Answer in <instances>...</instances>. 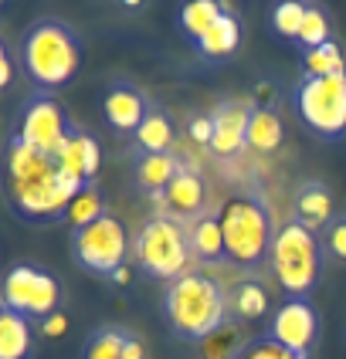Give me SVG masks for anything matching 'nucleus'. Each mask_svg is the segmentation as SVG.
Wrapping results in <instances>:
<instances>
[{
  "mask_svg": "<svg viewBox=\"0 0 346 359\" xmlns=\"http://www.w3.org/2000/svg\"><path fill=\"white\" fill-rule=\"evenodd\" d=\"M85 48L79 31L61 18H38L31 20L18 38V65L20 75L34 92L55 95L79 75Z\"/></svg>",
  "mask_w": 346,
  "mask_h": 359,
  "instance_id": "obj_1",
  "label": "nucleus"
},
{
  "mask_svg": "<svg viewBox=\"0 0 346 359\" xmlns=\"http://www.w3.org/2000/svg\"><path fill=\"white\" fill-rule=\"evenodd\" d=\"M227 288L204 271H187L163 292V322L173 339L204 346L227 325Z\"/></svg>",
  "mask_w": 346,
  "mask_h": 359,
  "instance_id": "obj_2",
  "label": "nucleus"
},
{
  "mask_svg": "<svg viewBox=\"0 0 346 359\" xmlns=\"http://www.w3.org/2000/svg\"><path fill=\"white\" fill-rule=\"evenodd\" d=\"M214 214L224 234V264L244 271L248 278L258 275L272 258V244L279 234L268 200L258 194H234L224 197Z\"/></svg>",
  "mask_w": 346,
  "mask_h": 359,
  "instance_id": "obj_3",
  "label": "nucleus"
},
{
  "mask_svg": "<svg viewBox=\"0 0 346 359\" xmlns=\"http://www.w3.org/2000/svg\"><path fill=\"white\" fill-rule=\"evenodd\" d=\"M323 261L326 255L319 234H312L309 227H302L292 217L279 224L268 264L275 271V281L285 292V299H312V292L323 281Z\"/></svg>",
  "mask_w": 346,
  "mask_h": 359,
  "instance_id": "obj_4",
  "label": "nucleus"
},
{
  "mask_svg": "<svg viewBox=\"0 0 346 359\" xmlns=\"http://www.w3.org/2000/svg\"><path fill=\"white\" fill-rule=\"evenodd\" d=\"M190 241H187V224L173 220L170 214H153L133 238V264L146 278L153 281H177L190 271Z\"/></svg>",
  "mask_w": 346,
  "mask_h": 359,
  "instance_id": "obj_5",
  "label": "nucleus"
},
{
  "mask_svg": "<svg viewBox=\"0 0 346 359\" xmlns=\"http://www.w3.org/2000/svg\"><path fill=\"white\" fill-rule=\"evenodd\" d=\"M292 109L312 136L340 140L346 133V72L329 79L299 75L292 88Z\"/></svg>",
  "mask_w": 346,
  "mask_h": 359,
  "instance_id": "obj_6",
  "label": "nucleus"
},
{
  "mask_svg": "<svg viewBox=\"0 0 346 359\" xmlns=\"http://www.w3.org/2000/svg\"><path fill=\"white\" fill-rule=\"evenodd\" d=\"M72 129H75V119L68 116V109L58 102V95L31 92L18 105V112L11 119L7 140L24 142L27 149H34L41 156H55Z\"/></svg>",
  "mask_w": 346,
  "mask_h": 359,
  "instance_id": "obj_7",
  "label": "nucleus"
},
{
  "mask_svg": "<svg viewBox=\"0 0 346 359\" xmlns=\"http://www.w3.org/2000/svg\"><path fill=\"white\" fill-rule=\"evenodd\" d=\"M68 251L72 261L79 264L81 271L95 275V278H112L122 264H129V234L122 227L119 217L105 214L88 227H79L68 234Z\"/></svg>",
  "mask_w": 346,
  "mask_h": 359,
  "instance_id": "obj_8",
  "label": "nucleus"
},
{
  "mask_svg": "<svg viewBox=\"0 0 346 359\" xmlns=\"http://www.w3.org/2000/svg\"><path fill=\"white\" fill-rule=\"evenodd\" d=\"M0 305L27 316L31 322H44L48 316L61 312V281L34 261H14L4 271Z\"/></svg>",
  "mask_w": 346,
  "mask_h": 359,
  "instance_id": "obj_9",
  "label": "nucleus"
},
{
  "mask_svg": "<svg viewBox=\"0 0 346 359\" xmlns=\"http://www.w3.org/2000/svg\"><path fill=\"white\" fill-rule=\"evenodd\" d=\"M85 187H79L68 173H61L58 163L51 170H44L41 177L27 180V183H18V187H7L11 194V210L18 214L20 220L27 224H61L65 220V210L75 194H81Z\"/></svg>",
  "mask_w": 346,
  "mask_h": 359,
  "instance_id": "obj_10",
  "label": "nucleus"
},
{
  "mask_svg": "<svg viewBox=\"0 0 346 359\" xmlns=\"http://www.w3.org/2000/svg\"><path fill=\"white\" fill-rule=\"evenodd\" d=\"M319 332H323V319H319L312 299H285L282 305H275V312L268 316V329H265V336H272L299 356L316 353Z\"/></svg>",
  "mask_w": 346,
  "mask_h": 359,
  "instance_id": "obj_11",
  "label": "nucleus"
},
{
  "mask_svg": "<svg viewBox=\"0 0 346 359\" xmlns=\"http://www.w3.org/2000/svg\"><path fill=\"white\" fill-rule=\"evenodd\" d=\"M149 105H153V99L142 92L140 85H133L129 79H116L109 81V88L102 92V119L116 136L133 140V133L142 126Z\"/></svg>",
  "mask_w": 346,
  "mask_h": 359,
  "instance_id": "obj_12",
  "label": "nucleus"
},
{
  "mask_svg": "<svg viewBox=\"0 0 346 359\" xmlns=\"http://www.w3.org/2000/svg\"><path fill=\"white\" fill-rule=\"evenodd\" d=\"M255 112V102L248 99H227L218 109H211L214 116V140H211V153L221 160H234L248 149V122Z\"/></svg>",
  "mask_w": 346,
  "mask_h": 359,
  "instance_id": "obj_13",
  "label": "nucleus"
},
{
  "mask_svg": "<svg viewBox=\"0 0 346 359\" xmlns=\"http://www.w3.org/2000/svg\"><path fill=\"white\" fill-rule=\"evenodd\" d=\"M79 359H149L140 332L119 322H102L81 339Z\"/></svg>",
  "mask_w": 346,
  "mask_h": 359,
  "instance_id": "obj_14",
  "label": "nucleus"
},
{
  "mask_svg": "<svg viewBox=\"0 0 346 359\" xmlns=\"http://www.w3.org/2000/svg\"><path fill=\"white\" fill-rule=\"evenodd\" d=\"M58 163L61 173L75 180L79 187H92L95 177H99V166H102V149H99V140L75 122V129L68 133V140L61 142V149L51 156Z\"/></svg>",
  "mask_w": 346,
  "mask_h": 359,
  "instance_id": "obj_15",
  "label": "nucleus"
},
{
  "mask_svg": "<svg viewBox=\"0 0 346 359\" xmlns=\"http://www.w3.org/2000/svg\"><path fill=\"white\" fill-rule=\"evenodd\" d=\"M207 183L194 166H183L177 180L170 183V190L160 200V214H170L180 224H194L197 217H204L207 210Z\"/></svg>",
  "mask_w": 346,
  "mask_h": 359,
  "instance_id": "obj_16",
  "label": "nucleus"
},
{
  "mask_svg": "<svg viewBox=\"0 0 346 359\" xmlns=\"http://www.w3.org/2000/svg\"><path fill=\"white\" fill-rule=\"evenodd\" d=\"M173 142H177V119L163 109L160 102H153L142 126L129 140V156L142 160V156H157V153H173Z\"/></svg>",
  "mask_w": 346,
  "mask_h": 359,
  "instance_id": "obj_17",
  "label": "nucleus"
},
{
  "mask_svg": "<svg viewBox=\"0 0 346 359\" xmlns=\"http://www.w3.org/2000/svg\"><path fill=\"white\" fill-rule=\"evenodd\" d=\"M333 217V190L323 180H302L292 190V220H299L312 234H323V227Z\"/></svg>",
  "mask_w": 346,
  "mask_h": 359,
  "instance_id": "obj_18",
  "label": "nucleus"
},
{
  "mask_svg": "<svg viewBox=\"0 0 346 359\" xmlns=\"http://www.w3.org/2000/svg\"><path fill=\"white\" fill-rule=\"evenodd\" d=\"M183 170V163L177 153H157V156H142L133 160V187L136 194L153 203H160L163 194L170 190V183L177 180V173Z\"/></svg>",
  "mask_w": 346,
  "mask_h": 359,
  "instance_id": "obj_19",
  "label": "nucleus"
},
{
  "mask_svg": "<svg viewBox=\"0 0 346 359\" xmlns=\"http://www.w3.org/2000/svg\"><path fill=\"white\" fill-rule=\"evenodd\" d=\"M241 38H244V24L238 18V11L234 7H227L218 24L204 34L197 44H194V51L201 55L204 61H211V65H218V61H227L238 55V48H241Z\"/></svg>",
  "mask_w": 346,
  "mask_h": 359,
  "instance_id": "obj_20",
  "label": "nucleus"
},
{
  "mask_svg": "<svg viewBox=\"0 0 346 359\" xmlns=\"http://www.w3.org/2000/svg\"><path fill=\"white\" fill-rule=\"evenodd\" d=\"M227 309H231L234 322H258L275 312L272 309V295H268V288H265V281L258 275L238 278L227 288Z\"/></svg>",
  "mask_w": 346,
  "mask_h": 359,
  "instance_id": "obj_21",
  "label": "nucleus"
},
{
  "mask_svg": "<svg viewBox=\"0 0 346 359\" xmlns=\"http://www.w3.org/2000/svg\"><path fill=\"white\" fill-rule=\"evenodd\" d=\"M38 322L0 305V359H31L38 346Z\"/></svg>",
  "mask_w": 346,
  "mask_h": 359,
  "instance_id": "obj_22",
  "label": "nucleus"
},
{
  "mask_svg": "<svg viewBox=\"0 0 346 359\" xmlns=\"http://www.w3.org/2000/svg\"><path fill=\"white\" fill-rule=\"evenodd\" d=\"M187 241H190V258L197 264H221L224 261V234L214 210H207L204 217L187 224Z\"/></svg>",
  "mask_w": 346,
  "mask_h": 359,
  "instance_id": "obj_23",
  "label": "nucleus"
},
{
  "mask_svg": "<svg viewBox=\"0 0 346 359\" xmlns=\"http://www.w3.org/2000/svg\"><path fill=\"white\" fill-rule=\"evenodd\" d=\"M227 7L231 4H221V0H187V4H180V11H177V27L183 31V38L190 41V44H197L218 24V18H221Z\"/></svg>",
  "mask_w": 346,
  "mask_h": 359,
  "instance_id": "obj_24",
  "label": "nucleus"
},
{
  "mask_svg": "<svg viewBox=\"0 0 346 359\" xmlns=\"http://www.w3.org/2000/svg\"><path fill=\"white\" fill-rule=\"evenodd\" d=\"M285 126L275 109H255L251 122H248V149L255 153H275L282 146Z\"/></svg>",
  "mask_w": 346,
  "mask_h": 359,
  "instance_id": "obj_25",
  "label": "nucleus"
},
{
  "mask_svg": "<svg viewBox=\"0 0 346 359\" xmlns=\"http://www.w3.org/2000/svg\"><path fill=\"white\" fill-rule=\"evenodd\" d=\"M305 11L309 4L302 0H279L268 14V27L272 34L285 44H299V34H302V24H305Z\"/></svg>",
  "mask_w": 346,
  "mask_h": 359,
  "instance_id": "obj_26",
  "label": "nucleus"
},
{
  "mask_svg": "<svg viewBox=\"0 0 346 359\" xmlns=\"http://www.w3.org/2000/svg\"><path fill=\"white\" fill-rule=\"evenodd\" d=\"M346 72V55L340 41H326L312 51H302V75L309 79H329V75H343Z\"/></svg>",
  "mask_w": 346,
  "mask_h": 359,
  "instance_id": "obj_27",
  "label": "nucleus"
},
{
  "mask_svg": "<svg viewBox=\"0 0 346 359\" xmlns=\"http://www.w3.org/2000/svg\"><path fill=\"white\" fill-rule=\"evenodd\" d=\"M109 210H105V197H102V190L92 183V187H85L81 194L72 197L68 203V210H65V220L61 224H68L72 231H79V227H88V224H95L99 217H105Z\"/></svg>",
  "mask_w": 346,
  "mask_h": 359,
  "instance_id": "obj_28",
  "label": "nucleus"
},
{
  "mask_svg": "<svg viewBox=\"0 0 346 359\" xmlns=\"http://www.w3.org/2000/svg\"><path fill=\"white\" fill-rule=\"evenodd\" d=\"M231 359H312V356H299V353H292V349H285L282 342H275L272 336H251V339H244L238 346V353Z\"/></svg>",
  "mask_w": 346,
  "mask_h": 359,
  "instance_id": "obj_29",
  "label": "nucleus"
},
{
  "mask_svg": "<svg viewBox=\"0 0 346 359\" xmlns=\"http://www.w3.org/2000/svg\"><path fill=\"white\" fill-rule=\"evenodd\" d=\"M333 34V27H329V14H326V7L319 4H309V11H305V24H302V34H299V44L295 48H302V51H312V48H319Z\"/></svg>",
  "mask_w": 346,
  "mask_h": 359,
  "instance_id": "obj_30",
  "label": "nucleus"
},
{
  "mask_svg": "<svg viewBox=\"0 0 346 359\" xmlns=\"http://www.w3.org/2000/svg\"><path fill=\"white\" fill-rule=\"evenodd\" d=\"M319 244H323L326 261L346 264V214H336V217L326 224L323 234H319Z\"/></svg>",
  "mask_w": 346,
  "mask_h": 359,
  "instance_id": "obj_31",
  "label": "nucleus"
},
{
  "mask_svg": "<svg viewBox=\"0 0 346 359\" xmlns=\"http://www.w3.org/2000/svg\"><path fill=\"white\" fill-rule=\"evenodd\" d=\"M183 133H187V140L197 142V146H211L214 140V116L211 112H194L187 126H183Z\"/></svg>",
  "mask_w": 346,
  "mask_h": 359,
  "instance_id": "obj_32",
  "label": "nucleus"
},
{
  "mask_svg": "<svg viewBox=\"0 0 346 359\" xmlns=\"http://www.w3.org/2000/svg\"><path fill=\"white\" fill-rule=\"evenodd\" d=\"M65 325H68L65 312H55V316H48L44 322H38V332H41V336H48V339H55V336H61V332H65Z\"/></svg>",
  "mask_w": 346,
  "mask_h": 359,
  "instance_id": "obj_33",
  "label": "nucleus"
},
{
  "mask_svg": "<svg viewBox=\"0 0 346 359\" xmlns=\"http://www.w3.org/2000/svg\"><path fill=\"white\" fill-rule=\"evenodd\" d=\"M0 88H11V48L0 44Z\"/></svg>",
  "mask_w": 346,
  "mask_h": 359,
  "instance_id": "obj_34",
  "label": "nucleus"
},
{
  "mask_svg": "<svg viewBox=\"0 0 346 359\" xmlns=\"http://www.w3.org/2000/svg\"><path fill=\"white\" fill-rule=\"evenodd\" d=\"M109 281H116L119 288H126V285H129V264H122V268H119V271H116V275H112Z\"/></svg>",
  "mask_w": 346,
  "mask_h": 359,
  "instance_id": "obj_35",
  "label": "nucleus"
}]
</instances>
